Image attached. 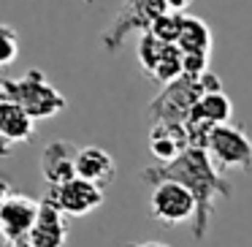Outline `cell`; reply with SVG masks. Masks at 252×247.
Returning a JSON list of instances; mask_svg holds the SVG:
<instances>
[{
    "instance_id": "23",
    "label": "cell",
    "mask_w": 252,
    "mask_h": 247,
    "mask_svg": "<svg viewBox=\"0 0 252 247\" xmlns=\"http://www.w3.org/2000/svg\"><path fill=\"white\" fill-rule=\"evenodd\" d=\"M127 247H168L163 242H138V245H127Z\"/></svg>"
},
{
    "instance_id": "18",
    "label": "cell",
    "mask_w": 252,
    "mask_h": 247,
    "mask_svg": "<svg viewBox=\"0 0 252 247\" xmlns=\"http://www.w3.org/2000/svg\"><path fill=\"white\" fill-rule=\"evenodd\" d=\"M19 57V33L14 25L0 22V66H11Z\"/></svg>"
},
{
    "instance_id": "21",
    "label": "cell",
    "mask_w": 252,
    "mask_h": 247,
    "mask_svg": "<svg viewBox=\"0 0 252 247\" xmlns=\"http://www.w3.org/2000/svg\"><path fill=\"white\" fill-rule=\"evenodd\" d=\"M192 0H165V6H168V11H176V14H185V8L190 6Z\"/></svg>"
},
{
    "instance_id": "14",
    "label": "cell",
    "mask_w": 252,
    "mask_h": 247,
    "mask_svg": "<svg viewBox=\"0 0 252 247\" xmlns=\"http://www.w3.org/2000/svg\"><path fill=\"white\" fill-rule=\"evenodd\" d=\"M179 49L185 55H212V30L203 19L190 17V14H182V30H179Z\"/></svg>"
},
{
    "instance_id": "22",
    "label": "cell",
    "mask_w": 252,
    "mask_h": 247,
    "mask_svg": "<svg viewBox=\"0 0 252 247\" xmlns=\"http://www.w3.org/2000/svg\"><path fill=\"white\" fill-rule=\"evenodd\" d=\"M11 155V141L6 139V133L0 131V158H8Z\"/></svg>"
},
{
    "instance_id": "2",
    "label": "cell",
    "mask_w": 252,
    "mask_h": 247,
    "mask_svg": "<svg viewBox=\"0 0 252 247\" xmlns=\"http://www.w3.org/2000/svg\"><path fill=\"white\" fill-rule=\"evenodd\" d=\"M206 93H222V82L217 73L206 71L201 79L179 76L165 84L149 104L152 125H187L190 111Z\"/></svg>"
},
{
    "instance_id": "6",
    "label": "cell",
    "mask_w": 252,
    "mask_h": 247,
    "mask_svg": "<svg viewBox=\"0 0 252 247\" xmlns=\"http://www.w3.org/2000/svg\"><path fill=\"white\" fill-rule=\"evenodd\" d=\"M209 158L214 160L220 171L236 169L250 171L252 169V139L236 125H217L209 136Z\"/></svg>"
},
{
    "instance_id": "5",
    "label": "cell",
    "mask_w": 252,
    "mask_h": 247,
    "mask_svg": "<svg viewBox=\"0 0 252 247\" xmlns=\"http://www.w3.org/2000/svg\"><path fill=\"white\" fill-rule=\"evenodd\" d=\"M149 212L155 220L165 225H182L187 220H195L198 204L195 196L179 182H158L152 185V196H149Z\"/></svg>"
},
{
    "instance_id": "15",
    "label": "cell",
    "mask_w": 252,
    "mask_h": 247,
    "mask_svg": "<svg viewBox=\"0 0 252 247\" xmlns=\"http://www.w3.org/2000/svg\"><path fill=\"white\" fill-rule=\"evenodd\" d=\"M182 66H185V52L179 49V44H165L163 46V55L158 60V68H155L152 79L158 84H171L174 79L182 76Z\"/></svg>"
},
{
    "instance_id": "7",
    "label": "cell",
    "mask_w": 252,
    "mask_h": 247,
    "mask_svg": "<svg viewBox=\"0 0 252 247\" xmlns=\"http://www.w3.org/2000/svg\"><path fill=\"white\" fill-rule=\"evenodd\" d=\"M41 212V201L22 193H14L3 207H0V234L6 239V245H19V242L30 239L35 220Z\"/></svg>"
},
{
    "instance_id": "17",
    "label": "cell",
    "mask_w": 252,
    "mask_h": 247,
    "mask_svg": "<svg viewBox=\"0 0 252 247\" xmlns=\"http://www.w3.org/2000/svg\"><path fill=\"white\" fill-rule=\"evenodd\" d=\"M179 30H182V14L165 11L163 17L155 19L147 33H152L155 38L163 41V44H176V41H179Z\"/></svg>"
},
{
    "instance_id": "9",
    "label": "cell",
    "mask_w": 252,
    "mask_h": 247,
    "mask_svg": "<svg viewBox=\"0 0 252 247\" xmlns=\"http://www.w3.org/2000/svg\"><path fill=\"white\" fill-rule=\"evenodd\" d=\"M76 160H79V147L73 141L57 139L49 141L41 152V176L49 187H60L65 182L76 179Z\"/></svg>"
},
{
    "instance_id": "16",
    "label": "cell",
    "mask_w": 252,
    "mask_h": 247,
    "mask_svg": "<svg viewBox=\"0 0 252 247\" xmlns=\"http://www.w3.org/2000/svg\"><path fill=\"white\" fill-rule=\"evenodd\" d=\"M163 41H158L152 33H141V38H138V46H136V55H138V66L144 68V71L152 76L155 68H158V60L160 55H163Z\"/></svg>"
},
{
    "instance_id": "20",
    "label": "cell",
    "mask_w": 252,
    "mask_h": 247,
    "mask_svg": "<svg viewBox=\"0 0 252 247\" xmlns=\"http://www.w3.org/2000/svg\"><path fill=\"white\" fill-rule=\"evenodd\" d=\"M11 196H14V185L6 179V176H0V207H3Z\"/></svg>"
},
{
    "instance_id": "8",
    "label": "cell",
    "mask_w": 252,
    "mask_h": 247,
    "mask_svg": "<svg viewBox=\"0 0 252 247\" xmlns=\"http://www.w3.org/2000/svg\"><path fill=\"white\" fill-rule=\"evenodd\" d=\"M46 196L55 201V207L60 209L65 217H84V214L95 212V209L103 204V187L76 176V179L65 182V185H60V187H49Z\"/></svg>"
},
{
    "instance_id": "1",
    "label": "cell",
    "mask_w": 252,
    "mask_h": 247,
    "mask_svg": "<svg viewBox=\"0 0 252 247\" xmlns=\"http://www.w3.org/2000/svg\"><path fill=\"white\" fill-rule=\"evenodd\" d=\"M179 182L195 196L198 212L192 220V239L201 242L209 234V223L214 214V204L217 198L230 196V182L222 176V171L214 166V160L209 158L206 149H187L171 163H158L144 169V182L158 185V182Z\"/></svg>"
},
{
    "instance_id": "3",
    "label": "cell",
    "mask_w": 252,
    "mask_h": 247,
    "mask_svg": "<svg viewBox=\"0 0 252 247\" xmlns=\"http://www.w3.org/2000/svg\"><path fill=\"white\" fill-rule=\"evenodd\" d=\"M0 98L14 101L33 120H52L65 109V95L55 90L41 68H30L19 79H0Z\"/></svg>"
},
{
    "instance_id": "4",
    "label": "cell",
    "mask_w": 252,
    "mask_h": 247,
    "mask_svg": "<svg viewBox=\"0 0 252 247\" xmlns=\"http://www.w3.org/2000/svg\"><path fill=\"white\" fill-rule=\"evenodd\" d=\"M168 11L165 0H125V6L114 14L111 25L103 30L100 41H103L106 52H117L130 33H147L158 17Z\"/></svg>"
},
{
    "instance_id": "10",
    "label": "cell",
    "mask_w": 252,
    "mask_h": 247,
    "mask_svg": "<svg viewBox=\"0 0 252 247\" xmlns=\"http://www.w3.org/2000/svg\"><path fill=\"white\" fill-rule=\"evenodd\" d=\"M28 242H30V247H65V242H68L65 214L55 207V201L49 196L41 198V212H38V220H35Z\"/></svg>"
},
{
    "instance_id": "11",
    "label": "cell",
    "mask_w": 252,
    "mask_h": 247,
    "mask_svg": "<svg viewBox=\"0 0 252 247\" xmlns=\"http://www.w3.org/2000/svg\"><path fill=\"white\" fill-rule=\"evenodd\" d=\"M76 174L82 179L93 182L98 187H109L114 182V174H117V163L103 147H82L79 149V160H76Z\"/></svg>"
},
{
    "instance_id": "12",
    "label": "cell",
    "mask_w": 252,
    "mask_h": 247,
    "mask_svg": "<svg viewBox=\"0 0 252 247\" xmlns=\"http://www.w3.org/2000/svg\"><path fill=\"white\" fill-rule=\"evenodd\" d=\"M0 131L6 133V139L11 144L30 141L35 133V120L19 104L0 98Z\"/></svg>"
},
{
    "instance_id": "13",
    "label": "cell",
    "mask_w": 252,
    "mask_h": 247,
    "mask_svg": "<svg viewBox=\"0 0 252 247\" xmlns=\"http://www.w3.org/2000/svg\"><path fill=\"white\" fill-rule=\"evenodd\" d=\"M233 117V104L225 93H206L190 111L187 122H201V125H228Z\"/></svg>"
},
{
    "instance_id": "19",
    "label": "cell",
    "mask_w": 252,
    "mask_h": 247,
    "mask_svg": "<svg viewBox=\"0 0 252 247\" xmlns=\"http://www.w3.org/2000/svg\"><path fill=\"white\" fill-rule=\"evenodd\" d=\"M209 71V55H185V66H182V76L201 79Z\"/></svg>"
}]
</instances>
